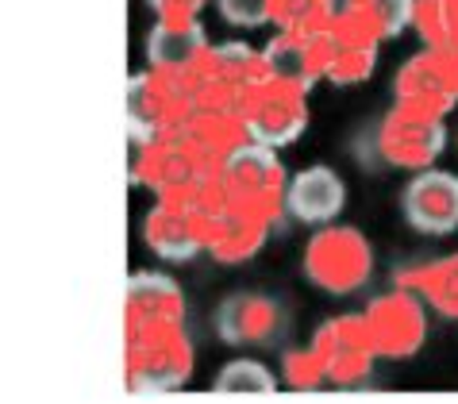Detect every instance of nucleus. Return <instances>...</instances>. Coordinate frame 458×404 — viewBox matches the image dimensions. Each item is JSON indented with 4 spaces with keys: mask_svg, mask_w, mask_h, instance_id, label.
<instances>
[{
    "mask_svg": "<svg viewBox=\"0 0 458 404\" xmlns=\"http://www.w3.org/2000/svg\"><path fill=\"white\" fill-rule=\"evenodd\" d=\"M185 324V293L174 277L139 270L123 293V335L155 332V327Z\"/></svg>",
    "mask_w": 458,
    "mask_h": 404,
    "instance_id": "4468645a",
    "label": "nucleus"
},
{
    "mask_svg": "<svg viewBox=\"0 0 458 404\" xmlns=\"http://www.w3.org/2000/svg\"><path fill=\"white\" fill-rule=\"evenodd\" d=\"M259 81H266L262 50H254L247 43H220V46H208V58L193 81V100L197 108L239 112L243 97Z\"/></svg>",
    "mask_w": 458,
    "mask_h": 404,
    "instance_id": "0eeeda50",
    "label": "nucleus"
},
{
    "mask_svg": "<svg viewBox=\"0 0 458 404\" xmlns=\"http://www.w3.org/2000/svg\"><path fill=\"white\" fill-rule=\"evenodd\" d=\"M220 185H224V205L250 208L266 220H277L285 208V185L289 173L282 166L274 147L262 143H243L232 158L220 166Z\"/></svg>",
    "mask_w": 458,
    "mask_h": 404,
    "instance_id": "7ed1b4c3",
    "label": "nucleus"
},
{
    "mask_svg": "<svg viewBox=\"0 0 458 404\" xmlns=\"http://www.w3.org/2000/svg\"><path fill=\"white\" fill-rule=\"evenodd\" d=\"M270 223L250 208H235V205H224L208 216V239H205V250L224 262V266H239V262H250L254 255L262 250L266 235H270Z\"/></svg>",
    "mask_w": 458,
    "mask_h": 404,
    "instance_id": "6ab92c4d",
    "label": "nucleus"
},
{
    "mask_svg": "<svg viewBox=\"0 0 458 404\" xmlns=\"http://www.w3.org/2000/svg\"><path fill=\"white\" fill-rule=\"evenodd\" d=\"M193 366L197 350L185 335V324L123 335V385L135 397L174 393L193 377Z\"/></svg>",
    "mask_w": 458,
    "mask_h": 404,
    "instance_id": "f257e3e1",
    "label": "nucleus"
},
{
    "mask_svg": "<svg viewBox=\"0 0 458 404\" xmlns=\"http://www.w3.org/2000/svg\"><path fill=\"white\" fill-rule=\"evenodd\" d=\"M197 112L193 85L177 81L170 73H135L127 81V128H131V143H147L166 131H182L189 116Z\"/></svg>",
    "mask_w": 458,
    "mask_h": 404,
    "instance_id": "20e7f679",
    "label": "nucleus"
},
{
    "mask_svg": "<svg viewBox=\"0 0 458 404\" xmlns=\"http://www.w3.org/2000/svg\"><path fill=\"white\" fill-rule=\"evenodd\" d=\"M208 216L212 212H200L193 205H182V200L158 197V205L150 208L147 220H143V239H147V247L155 250L158 258L189 262V258H197L200 250H205Z\"/></svg>",
    "mask_w": 458,
    "mask_h": 404,
    "instance_id": "f8f14e48",
    "label": "nucleus"
},
{
    "mask_svg": "<svg viewBox=\"0 0 458 404\" xmlns=\"http://www.w3.org/2000/svg\"><path fill=\"white\" fill-rule=\"evenodd\" d=\"M312 355L320 358L324 377L339 389L362 385L377 362V350L370 343L362 316H335V320L320 324V332L312 339Z\"/></svg>",
    "mask_w": 458,
    "mask_h": 404,
    "instance_id": "9d476101",
    "label": "nucleus"
},
{
    "mask_svg": "<svg viewBox=\"0 0 458 404\" xmlns=\"http://www.w3.org/2000/svg\"><path fill=\"white\" fill-rule=\"evenodd\" d=\"M239 120L250 143L262 147H289L309 128V93L285 81H259L239 105Z\"/></svg>",
    "mask_w": 458,
    "mask_h": 404,
    "instance_id": "423d86ee",
    "label": "nucleus"
},
{
    "mask_svg": "<svg viewBox=\"0 0 458 404\" xmlns=\"http://www.w3.org/2000/svg\"><path fill=\"white\" fill-rule=\"evenodd\" d=\"M404 220L420 235H451L458 231V173L451 170H416L401 197Z\"/></svg>",
    "mask_w": 458,
    "mask_h": 404,
    "instance_id": "ddd939ff",
    "label": "nucleus"
},
{
    "mask_svg": "<svg viewBox=\"0 0 458 404\" xmlns=\"http://www.w3.org/2000/svg\"><path fill=\"white\" fill-rule=\"evenodd\" d=\"M362 324L370 332L377 358H412L428 339V312L412 289L397 285L393 293H381L362 312Z\"/></svg>",
    "mask_w": 458,
    "mask_h": 404,
    "instance_id": "1a4fd4ad",
    "label": "nucleus"
},
{
    "mask_svg": "<svg viewBox=\"0 0 458 404\" xmlns=\"http://www.w3.org/2000/svg\"><path fill=\"white\" fill-rule=\"evenodd\" d=\"M397 285L412 289V293L431 305L439 316L458 320V255L436 258V262H420V266L397 270Z\"/></svg>",
    "mask_w": 458,
    "mask_h": 404,
    "instance_id": "412c9836",
    "label": "nucleus"
},
{
    "mask_svg": "<svg viewBox=\"0 0 458 404\" xmlns=\"http://www.w3.org/2000/svg\"><path fill=\"white\" fill-rule=\"evenodd\" d=\"M339 12L370 31L377 43L401 35L412 23V0H343Z\"/></svg>",
    "mask_w": 458,
    "mask_h": 404,
    "instance_id": "5701e85b",
    "label": "nucleus"
},
{
    "mask_svg": "<svg viewBox=\"0 0 458 404\" xmlns=\"http://www.w3.org/2000/svg\"><path fill=\"white\" fill-rule=\"evenodd\" d=\"M216 8L232 28H262L270 23L274 0H216Z\"/></svg>",
    "mask_w": 458,
    "mask_h": 404,
    "instance_id": "cd10ccee",
    "label": "nucleus"
},
{
    "mask_svg": "<svg viewBox=\"0 0 458 404\" xmlns=\"http://www.w3.org/2000/svg\"><path fill=\"white\" fill-rule=\"evenodd\" d=\"M324 58H327V39L320 35H289L277 31L270 43L262 46V66L270 81H285L309 93L316 81H324Z\"/></svg>",
    "mask_w": 458,
    "mask_h": 404,
    "instance_id": "f3484780",
    "label": "nucleus"
},
{
    "mask_svg": "<svg viewBox=\"0 0 458 404\" xmlns=\"http://www.w3.org/2000/svg\"><path fill=\"white\" fill-rule=\"evenodd\" d=\"M158 20H200L208 0H147Z\"/></svg>",
    "mask_w": 458,
    "mask_h": 404,
    "instance_id": "c85d7f7f",
    "label": "nucleus"
},
{
    "mask_svg": "<svg viewBox=\"0 0 458 404\" xmlns=\"http://www.w3.org/2000/svg\"><path fill=\"white\" fill-rule=\"evenodd\" d=\"M282 327V308L266 293H232L216 312V335L232 347H266Z\"/></svg>",
    "mask_w": 458,
    "mask_h": 404,
    "instance_id": "a211bd4d",
    "label": "nucleus"
},
{
    "mask_svg": "<svg viewBox=\"0 0 458 404\" xmlns=\"http://www.w3.org/2000/svg\"><path fill=\"white\" fill-rule=\"evenodd\" d=\"M443 147H447L443 120H428V116H412V112L393 108L377 128V155L389 166H401V170H428L443 155Z\"/></svg>",
    "mask_w": 458,
    "mask_h": 404,
    "instance_id": "9b49d317",
    "label": "nucleus"
},
{
    "mask_svg": "<svg viewBox=\"0 0 458 404\" xmlns=\"http://www.w3.org/2000/svg\"><path fill=\"white\" fill-rule=\"evenodd\" d=\"M327 39V58H324V81L339 85H362L377 66V39L366 28H359L354 20H347L343 12H335L332 28L324 31Z\"/></svg>",
    "mask_w": 458,
    "mask_h": 404,
    "instance_id": "dca6fc26",
    "label": "nucleus"
},
{
    "mask_svg": "<svg viewBox=\"0 0 458 404\" xmlns=\"http://www.w3.org/2000/svg\"><path fill=\"white\" fill-rule=\"evenodd\" d=\"M339 4L335 0H274L270 23L289 35H320L332 28Z\"/></svg>",
    "mask_w": 458,
    "mask_h": 404,
    "instance_id": "393cba45",
    "label": "nucleus"
},
{
    "mask_svg": "<svg viewBox=\"0 0 458 404\" xmlns=\"http://www.w3.org/2000/svg\"><path fill=\"white\" fill-rule=\"evenodd\" d=\"M282 374H285V382L293 389H320L327 377L320 370V358L312 355V347H304V350H285V362H282Z\"/></svg>",
    "mask_w": 458,
    "mask_h": 404,
    "instance_id": "bb28decb",
    "label": "nucleus"
},
{
    "mask_svg": "<svg viewBox=\"0 0 458 404\" xmlns=\"http://www.w3.org/2000/svg\"><path fill=\"white\" fill-rule=\"evenodd\" d=\"M347 208V185L332 166H309L285 185V212L301 223L324 227Z\"/></svg>",
    "mask_w": 458,
    "mask_h": 404,
    "instance_id": "aec40b11",
    "label": "nucleus"
},
{
    "mask_svg": "<svg viewBox=\"0 0 458 404\" xmlns=\"http://www.w3.org/2000/svg\"><path fill=\"white\" fill-rule=\"evenodd\" d=\"M374 274V247L359 227L324 223L304 247V277L332 297L362 289Z\"/></svg>",
    "mask_w": 458,
    "mask_h": 404,
    "instance_id": "f03ea898",
    "label": "nucleus"
},
{
    "mask_svg": "<svg viewBox=\"0 0 458 404\" xmlns=\"http://www.w3.org/2000/svg\"><path fill=\"white\" fill-rule=\"evenodd\" d=\"M131 181L155 189V193H174V189L208 181L220 173L216 162H208L200 150L193 147V139L185 131H166L147 143H131Z\"/></svg>",
    "mask_w": 458,
    "mask_h": 404,
    "instance_id": "39448f33",
    "label": "nucleus"
},
{
    "mask_svg": "<svg viewBox=\"0 0 458 404\" xmlns=\"http://www.w3.org/2000/svg\"><path fill=\"white\" fill-rule=\"evenodd\" d=\"M393 93H397L401 112L443 120L458 105V58L424 46L397 70Z\"/></svg>",
    "mask_w": 458,
    "mask_h": 404,
    "instance_id": "6e6552de",
    "label": "nucleus"
},
{
    "mask_svg": "<svg viewBox=\"0 0 458 404\" xmlns=\"http://www.w3.org/2000/svg\"><path fill=\"white\" fill-rule=\"evenodd\" d=\"M212 393L216 397H270L277 393V377L266 370L262 362H250V358H239V362H227L212 382Z\"/></svg>",
    "mask_w": 458,
    "mask_h": 404,
    "instance_id": "a878e982",
    "label": "nucleus"
},
{
    "mask_svg": "<svg viewBox=\"0 0 458 404\" xmlns=\"http://www.w3.org/2000/svg\"><path fill=\"white\" fill-rule=\"evenodd\" d=\"M208 39L200 20H158L147 35V62L155 73H170L177 81H197L208 58Z\"/></svg>",
    "mask_w": 458,
    "mask_h": 404,
    "instance_id": "2eb2a0df",
    "label": "nucleus"
},
{
    "mask_svg": "<svg viewBox=\"0 0 458 404\" xmlns=\"http://www.w3.org/2000/svg\"><path fill=\"white\" fill-rule=\"evenodd\" d=\"M412 28L428 50L458 58V0H412Z\"/></svg>",
    "mask_w": 458,
    "mask_h": 404,
    "instance_id": "b1692460",
    "label": "nucleus"
},
{
    "mask_svg": "<svg viewBox=\"0 0 458 404\" xmlns=\"http://www.w3.org/2000/svg\"><path fill=\"white\" fill-rule=\"evenodd\" d=\"M182 131L193 139V147H197L208 162H216V166H224V158H232L239 147L250 143V139H247V128H243V120H239V112L197 108Z\"/></svg>",
    "mask_w": 458,
    "mask_h": 404,
    "instance_id": "4be33fe9",
    "label": "nucleus"
}]
</instances>
